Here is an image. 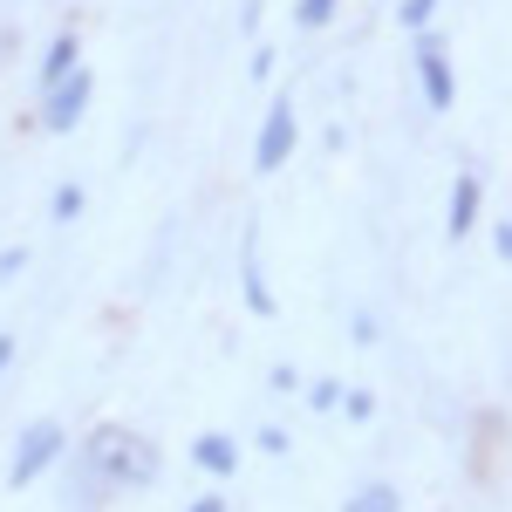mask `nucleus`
<instances>
[{
  "mask_svg": "<svg viewBox=\"0 0 512 512\" xmlns=\"http://www.w3.org/2000/svg\"><path fill=\"white\" fill-rule=\"evenodd\" d=\"M62 444H69V431L55 424V417H41V424H28V437H21V451H14V465H7V485H35L55 458H62Z\"/></svg>",
  "mask_w": 512,
  "mask_h": 512,
  "instance_id": "1",
  "label": "nucleus"
},
{
  "mask_svg": "<svg viewBox=\"0 0 512 512\" xmlns=\"http://www.w3.org/2000/svg\"><path fill=\"white\" fill-rule=\"evenodd\" d=\"M96 465H103L110 478H123V485H144V478L158 472V451L137 444L130 431H103V437H96Z\"/></svg>",
  "mask_w": 512,
  "mask_h": 512,
  "instance_id": "2",
  "label": "nucleus"
},
{
  "mask_svg": "<svg viewBox=\"0 0 512 512\" xmlns=\"http://www.w3.org/2000/svg\"><path fill=\"white\" fill-rule=\"evenodd\" d=\"M89 89H96L89 69H69L62 82H48V110H41V123H48V130H76L82 110H89Z\"/></svg>",
  "mask_w": 512,
  "mask_h": 512,
  "instance_id": "3",
  "label": "nucleus"
},
{
  "mask_svg": "<svg viewBox=\"0 0 512 512\" xmlns=\"http://www.w3.org/2000/svg\"><path fill=\"white\" fill-rule=\"evenodd\" d=\"M417 82H424V103L431 110H451V69H444V41L431 35V28H417Z\"/></svg>",
  "mask_w": 512,
  "mask_h": 512,
  "instance_id": "4",
  "label": "nucleus"
},
{
  "mask_svg": "<svg viewBox=\"0 0 512 512\" xmlns=\"http://www.w3.org/2000/svg\"><path fill=\"white\" fill-rule=\"evenodd\" d=\"M287 151H294V110L280 103V110H267V123H260V144H253V171H280V164H287Z\"/></svg>",
  "mask_w": 512,
  "mask_h": 512,
  "instance_id": "5",
  "label": "nucleus"
},
{
  "mask_svg": "<svg viewBox=\"0 0 512 512\" xmlns=\"http://www.w3.org/2000/svg\"><path fill=\"white\" fill-rule=\"evenodd\" d=\"M192 458H198V465H205L212 478H233V465H239V451L226 444V437H198V444H192Z\"/></svg>",
  "mask_w": 512,
  "mask_h": 512,
  "instance_id": "6",
  "label": "nucleus"
},
{
  "mask_svg": "<svg viewBox=\"0 0 512 512\" xmlns=\"http://www.w3.org/2000/svg\"><path fill=\"white\" fill-rule=\"evenodd\" d=\"M472 219H478V178L465 171V178H458V192H451V239L472 233Z\"/></svg>",
  "mask_w": 512,
  "mask_h": 512,
  "instance_id": "7",
  "label": "nucleus"
},
{
  "mask_svg": "<svg viewBox=\"0 0 512 512\" xmlns=\"http://www.w3.org/2000/svg\"><path fill=\"white\" fill-rule=\"evenodd\" d=\"M69 69H76V35H62L55 48H48V62H41V82H62Z\"/></svg>",
  "mask_w": 512,
  "mask_h": 512,
  "instance_id": "8",
  "label": "nucleus"
},
{
  "mask_svg": "<svg viewBox=\"0 0 512 512\" xmlns=\"http://www.w3.org/2000/svg\"><path fill=\"white\" fill-rule=\"evenodd\" d=\"M342 512H396V492H390V485H369V492H362V499H349Z\"/></svg>",
  "mask_w": 512,
  "mask_h": 512,
  "instance_id": "9",
  "label": "nucleus"
},
{
  "mask_svg": "<svg viewBox=\"0 0 512 512\" xmlns=\"http://www.w3.org/2000/svg\"><path fill=\"white\" fill-rule=\"evenodd\" d=\"M82 212V192L76 185H62V192H55V219H62V226H69V219H76Z\"/></svg>",
  "mask_w": 512,
  "mask_h": 512,
  "instance_id": "10",
  "label": "nucleus"
},
{
  "mask_svg": "<svg viewBox=\"0 0 512 512\" xmlns=\"http://www.w3.org/2000/svg\"><path fill=\"white\" fill-rule=\"evenodd\" d=\"M431 7H437V0H403V28H410V35H417V28H424V21H431Z\"/></svg>",
  "mask_w": 512,
  "mask_h": 512,
  "instance_id": "11",
  "label": "nucleus"
},
{
  "mask_svg": "<svg viewBox=\"0 0 512 512\" xmlns=\"http://www.w3.org/2000/svg\"><path fill=\"white\" fill-rule=\"evenodd\" d=\"M335 14V0H301V28H321Z\"/></svg>",
  "mask_w": 512,
  "mask_h": 512,
  "instance_id": "12",
  "label": "nucleus"
},
{
  "mask_svg": "<svg viewBox=\"0 0 512 512\" xmlns=\"http://www.w3.org/2000/svg\"><path fill=\"white\" fill-rule=\"evenodd\" d=\"M499 253H506V260H512V226H499Z\"/></svg>",
  "mask_w": 512,
  "mask_h": 512,
  "instance_id": "13",
  "label": "nucleus"
},
{
  "mask_svg": "<svg viewBox=\"0 0 512 512\" xmlns=\"http://www.w3.org/2000/svg\"><path fill=\"white\" fill-rule=\"evenodd\" d=\"M7 355H14V342H7V335H0V369H7Z\"/></svg>",
  "mask_w": 512,
  "mask_h": 512,
  "instance_id": "14",
  "label": "nucleus"
},
{
  "mask_svg": "<svg viewBox=\"0 0 512 512\" xmlns=\"http://www.w3.org/2000/svg\"><path fill=\"white\" fill-rule=\"evenodd\" d=\"M192 512H219V499H205V506H192Z\"/></svg>",
  "mask_w": 512,
  "mask_h": 512,
  "instance_id": "15",
  "label": "nucleus"
}]
</instances>
